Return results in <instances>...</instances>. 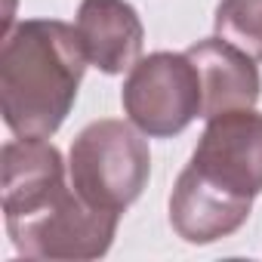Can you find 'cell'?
Listing matches in <instances>:
<instances>
[{"instance_id":"6da1fadb","label":"cell","mask_w":262,"mask_h":262,"mask_svg":"<svg viewBox=\"0 0 262 262\" xmlns=\"http://www.w3.org/2000/svg\"><path fill=\"white\" fill-rule=\"evenodd\" d=\"M90 59L77 28L25 19L0 43V111L13 136L50 139L74 108Z\"/></svg>"},{"instance_id":"7a4b0ae2","label":"cell","mask_w":262,"mask_h":262,"mask_svg":"<svg viewBox=\"0 0 262 262\" xmlns=\"http://www.w3.org/2000/svg\"><path fill=\"white\" fill-rule=\"evenodd\" d=\"M71 188L93 207L123 213L136 204L151 176V151L145 133L126 120L86 123L68 151Z\"/></svg>"},{"instance_id":"3957f363","label":"cell","mask_w":262,"mask_h":262,"mask_svg":"<svg viewBox=\"0 0 262 262\" xmlns=\"http://www.w3.org/2000/svg\"><path fill=\"white\" fill-rule=\"evenodd\" d=\"M123 114L151 139H173L204 117L201 77L188 53L158 50L129 68L120 90Z\"/></svg>"},{"instance_id":"277c9868","label":"cell","mask_w":262,"mask_h":262,"mask_svg":"<svg viewBox=\"0 0 262 262\" xmlns=\"http://www.w3.org/2000/svg\"><path fill=\"white\" fill-rule=\"evenodd\" d=\"M120 213L86 204L74 188H68L43 213L7 225L13 247L28 259H59L83 262L99 259L111 250Z\"/></svg>"},{"instance_id":"5b68a950","label":"cell","mask_w":262,"mask_h":262,"mask_svg":"<svg viewBox=\"0 0 262 262\" xmlns=\"http://www.w3.org/2000/svg\"><path fill=\"white\" fill-rule=\"evenodd\" d=\"M188 167L228 194L247 201L262 194V114L234 108L207 117Z\"/></svg>"},{"instance_id":"8992f818","label":"cell","mask_w":262,"mask_h":262,"mask_svg":"<svg viewBox=\"0 0 262 262\" xmlns=\"http://www.w3.org/2000/svg\"><path fill=\"white\" fill-rule=\"evenodd\" d=\"M0 194L7 225L25 222L56 204L71 185L65 182L62 151L47 139H10L0 151Z\"/></svg>"},{"instance_id":"52a82bcc","label":"cell","mask_w":262,"mask_h":262,"mask_svg":"<svg viewBox=\"0 0 262 262\" xmlns=\"http://www.w3.org/2000/svg\"><path fill=\"white\" fill-rule=\"evenodd\" d=\"M253 213V201L228 194L185 167L170 194V225L185 244H216L231 237Z\"/></svg>"},{"instance_id":"ba28073f","label":"cell","mask_w":262,"mask_h":262,"mask_svg":"<svg viewBox=\"0 0 262 262\" xmlns=\"http://www.w3.org/2000/svg\"><path fill=\"white\" fill-rule=\"evenodd\" d=\"M74 28L90 65L102 74H123L142 56L145 28L136 7L126 0H80Z\"/></svg>"},{"instance_id":"9c48e42d","label":"cell","mask_w":262,"mask_h":262,"mask_svg":"<svg viewBox=\"0 0 262 262\" xmlns=\"http://www.w3.org/2000/svg\"><path fill=\"white\" fill-rule=\"evenodd\" d=\"M198 68L204 93V117H216L234 108H253L262 96V77L256 59L237 50L234 43L216 37L198 40L185 50Z\"/></svg>"},{"instance_id":"30bf717a","label":"cell","mask_w":262,"mask_h":262,"mask_svg":"<svg viewBox=\"0 0 262 262\" xmlns=\"http://www.w3.org/2000/svg\"><path fill=\"white\" fill-rule=\"evenodd\" d=\"M216 34L262 62V0H219Z\"/></svg>"}]
</instances>
